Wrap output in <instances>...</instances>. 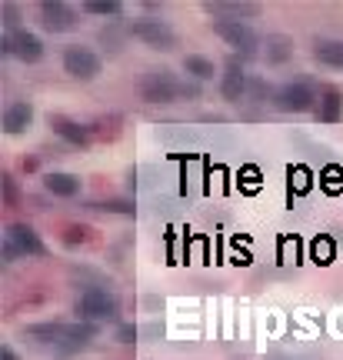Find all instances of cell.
<instances>
[{
    "label": "cell",
    "instance_id": "1",
    "mask_svg": "<svg viewBox=\"0 0 343 360\" xmlns=\"http://www.w3.org/2000/svg\"><path fill=\"white\" fill-rule=\"evenodd\" d=\"M47 247L40 243L37 230L27 224H10L3 234V260H17V257H44Z\"/></svg>",
    "mask_w": 343,
    "mask_h": 360
},
{
    "label": "cell",
    "instance_id": "19",
    "mask_svg": "<svg viewBox=\"0 0 343 360\" xmlns=\"http://www.w3.org/2000/svg\"><path fill=\"white\" fill-rule=\"evenodd\" d=\"M183 70L194 77V80H210V77L217 74V67H213V60L200 57V54H187L183 57Z\"/></svg>",
    "mask_w": 343,
    "mask_h": 360
},
{
    "label": "cell",
    "instance_id": "4",
    "mask_svg": "<svg viewBox=\"0 0 343 360\" xmlns=\"http://www.w3.org/2000/svg\"><path fill=\"white\" fill-rule=\"evenodd\" d=\"M317 100L320 97H317V87L310 80L284 84V87L273 93V104H277V110H284V114H307V110H314Z\"/></svg>",
    "mask_w": 343,
    "mask_h": 360
},
{
    "label": "cell",
    "instance_id": "25",
    "mask_svg": "<svg viewBox=\"0 0 343 360\" xmlns=\"http://www.w3.org/2000/svg\"><path fill=\"white\" fill-rule=\"evenodd\" d=\"M117 340H120V344H134V340H137V327H134V324H123V327H117Z\"/></svg>",
    "mask_w": 343,
    "mask_h": 360
},
{
    "label": "cell",
    "instance_id": "9",
    "mask_svg": "<svg viewBox=\"0 0 343 360\" xmlns=\"http://www.w3.org/2000/svg\"><path fill=\"white\" fill-rule=\"evenodd\" d=\"M37 14H40L44 30H50V33H63V30H70L77 24V10L70 3H63V0H44L37 7Z\"/></svg>",
    "mask_w": 343,
    "mask_h": 360
},
{
    "label": "cell",
    "instance_id": "20",
    "mask_svg": "<svg viewBox=\"0 0 343 360\" xmlns=\"http://www.w3.org/2000/svg\"><path fill=\"white\" fill-rule=\"evenodd\" d=\"M294 57V44L287 40V37H280V33H273V37H267V60L270 63H284V60Z\"/></svg>",
    "mask_w": 343,
    "mask_h": 360
},
{
    "label": "cell",
    "instance_id": "10",
    "mask_svg": "<svg viewBox=\"0 0 343 360\" xmlns=\"http://www.w3.org/2000/svg\"><path fill=\"white\" fill-rule=\"evenodd\" d=\"M247 74H243V63H240L237 57L227 60L224 67V80H220V93H224V100H230V104H240L243 100V93H247Z\"/></svg>",
    "mask_w": 343,
    "mask_h": 360
},
{
    "label": "cell",
    "instance_id": "11",
    "mask_svg": "<svg viewBox=\"0 0 343 360\" xmlns=\"http://www.w3.org/2000/svg\"><path fill=\"white\" fill-rule=\"evenodd\" d=\"M50 127H54V134L63 137L67 144H74V147H87L90 144V127H84V123H77V120L70 117H50Z\"/></svg>",
    "mask_w": 343,
    "mask_h": 360
},
{
    "label": "cell",
    "instance_id": "14",
    "mask_svg": "<svg viewBox=\"0 0 343 360\" xmlns=\"http://www.w3.org/2000/svg\"><path fill=\"white\" fill-rule=\"evenodd\" d=\"M97 337V324H87V320H77V324H67L63 330V350H77V347H87L90 340Z\"/></svg>",
    "mask_w": 343,
    "mask_h": 360
},
{
    "label": "cell",
    "instance_id": "22",
    "mask_svg": "<svg viewBox=\"0 0 343 360\" xmlns=\"http://www.w3.org/2000/svg\"><path fill=\"white\" fill-rule=\"evenodd\" d=\"M0 17H3V27H7V33L24 30V27H20V10H17L14 3H3V7H0Z\"/></svg>",
    "mask_w": 343,
    "mask_h": 360
},
{
    "label": "cell",
    "instance_id": "26",
    "mask_svg": "<svg viewBox=\"0 0 343 360\" xmlns=\"http://www.w3.org/2000/svg\"><path fill=\"white\" fill-rule=\"evenodd\" d=\"M104 210H114V213H134V207L127 200H110V204H100Z\"/></svg>",
    "mask_w": 343,
    "mask_h": 360
},
{
    "label": "cell",
    "instance_id": "12",
    "mask_svg": "<svg viewBox=\"0 0 343 360\" xmlns=\"http://www.w3.org/2000/svg\"><path fill=\"white\" fill-rule=\"evenodd\" d=\"M30 120H33V107L27 100H14V104L3 110V130L7 134H20V130H27Z\"/></svg>",
    "mask_w": 343,
    "mask_h": 360
},
{
    "label": "cell",
    "instance_id": "5",
    "mask_svg": "<svg viewBox=\"0 0 343 360\" xmlns=\"http://www.w3.org/2000/svg\"><path fill=\"white\" fill-rule=\"evenodd\" d=\"M117 297L114 294H107V290H100V287H90V290H84L80 294V300H77V314H80V320H87V324H97V320H114L117 317Z\"/></svg>",
    "mask_w": 343,
    "mask_h": 360
},
{
    "label": "cell",
    "instance_id": "13",
    "mask_svg": "<svg viewBox=\"0 0 343 360\" xmlns=\"http://www.w3.org/2000/svg\"><path fill=\"white\" fill-rule=\"evenodd\" d=\"M44 190L47 194H54V197H77L80 194V177L54 170V174H47L44 177Z\"/></svg>",
    "mask_w": 343,
    "mask_h": 360
},
{
    "label": "cell",
    "instance_id": "27",
    "mask_svg": "<svg viewBox=\"0 0 343 360\" xmlns=\"http://www.w3.org/2000/svg\"><path fill=\"white\" fill-rule=\"evenodd\" d=\"M0 360H17V354H14V347H0Z\"/></svg>",
    "mask_w": 343,
    "mask_h": 360
},
{
    "label": "cell",
    "instance_id": "24",
    "mask_svg": "<svg viewBox=\"0 0 343 360\" xmlns=\"http://www.w3.org/2000/svg\"><path fill=\"white\" fill-rule=\"evenodd\" d=\"M3 200H7V207H14L17 204V183L10 174H3Z\"/></svg>",
    "mask_w": 343,
    "mask_h": 360
},
{
    "label": "cell",
    "instance_id": "8",
    "mask_svg": "<svg viewBox=\"0 0 343 360\" xmlns=\"http://www.w3.org/2000/svg\"><path fill=\"white\" fill-rule=\"evenodd\" d=\"M63 70L74 77V80H93V77L100 74V57L90 47L74 44L63 50Z\"/></svg>",
    "mask_w": 343,
    "mask_h": 360
},
{
    "label": "cell",
    "instance_id": "18",
    "mask_svg": "<svg viewBox=\"0 0 343 360\" xmlns=\"http://www.w3.org/2000/svg\"><path fill=\"white\" fill-rule=\"evenodd\" d=\"M63 330H67V324H33V327H27V337H33V340H40V344H63Z\"/></svg>",
    "mask_w": 343,
    "mask_h": 360
},
{
    "label": "cell",
    "instance_id": "15",
    "mask_svg": "<svg viewBox=\"0 0 343 360\" xmlns=\"http://www.w3.org/2000/svg\"><path fill=\"white\" fill-rule=\"evenodd\" d=\"M204 10L217 20H243L257 14V3H204Z\"/></svg>",
    "mask_w": 343,
    "mask_h": 360
},
{
    "label": "cell",
    "instance_id": "23",
    "mask_svg": "<svg viewBox=\"0 0 343 360\" xmlns=\"http://www.w3.org/2000/svg\"><path fill=\"white\" fill-rule=\"evenodd\" d=\"M63 243H67V247H77V243H87V227H77V224L63 227Z\"/></svg>",
    "mask_w": 343,
    "mask_h": 360
},
{
    "label": "cell",
    "instance_id": "21",
    "mask_svg": "<svg viewBox=\"0 0 343 360\" xmlns=\"http://www.w3.org/2000/svg\"><path fill=\"white\" fill-rule=\"evenodd\" d=\"M84 10H87V14H97V17H117L123 7H120L117 0H87Z\"/></svg>",
    "mask_w": 343,
    "mask_h": 360
},
{
    "label": "cell",
    "instance_id": "17",
    "mask_svg": "<svg viewBox=\"0 0 343 360\" xmlns=\"http://www.w3.org/2000/svg\"><path fill=\"white\" fill-rule=\"evenodd\" d=\"M314 57L327 67H343V40H317Z\"/></svg>",
    "mask_w": 343,
    "mask_h": 360
},
{
    "label": "cell",
    "instance_id": "7",
    "mask_svg": "<svg viewBox=\"0 0 343 360\" xmlns=\"http://www.w3.org/2000/svg\"><path fill=\"white\" fill-rule=\"evenodd\" d=\"M0 50H3L7 57L24 60V63H37V60L44 57V44H40V37H37V33H30V30L3 33V37H0Z\"/></svg>",
    "mask_w": 343,
    "mask_h": 360
},
{
    "label": "cell",
    "instance_id": "3",
    "mask_svg": "<svg viewBox=\"0 0 343 360\" xmlns=\"http://www.w3.org/2000/svg\"><path fill=\"white\" fill-rule=\"evenodd\" d=\"M127 33L137 37L140 44H147L150 50H174L177 47V33L167 27L164 20H153V17H140L127 24Z\"/></svg>",
    "mask_w": 343,
    "mask_h": 360
},
{
    "label": "cell",
    "instance_id": "2",
    "mask_svg": "<svg viewBox=\"0 0 343 360\" xmlns=\"http://www.w3.org/2000/svg\"><path fill=\"white\" fill-rule=\"evenodd\" d=\"M140 97L147 104H174L183 97V84L170 70H147L144 84H140Z\"/></svg>",
    "mask_w": 343,
    "mask_h": 360
},
{
    "label": "cell",
    "instance_id": "16",
    "mask_svg": "<svg viewBox=\"0 0 343 360\" xmlns=\"http://www.w3.org/2000/svg\"><path fill=\"white\" fill-rule=\"evenodd\" d=\"M343 114V93L337 87H327L323 93H320V107H317V117L327 120V123H333V120H340Z\"/></svg>",
    "mask_w": 343,
    "mask_h": 360
},
{
    "label": "cell",
    "instance_id": "6",
    "mask_svg": "<svg viewBox=\"0 0 343 360\" xmlns=\"http://www.w3.org/2000/svg\"><path fill=\"white\" fill-rule=\"evenodd\" d=\"M213 30H217V37H220L224 44H230L237 54H243V57H254L257 47H260V37L254 33V27H250L247 20H217Z\"/></svg>",
    "mask_w": 343,
    "mask_h": 360
}]
</instances>
